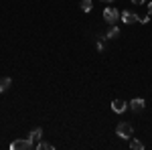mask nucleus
<instances>
[{
  "mask_svg": "<svg viewBox=\"0 0 152 150\" xmlns=\"http://www.w3.org/2000/svg\"><path fill=\"white\" fill-rule=\"evenodd\" d=\"M116 134L120 136V138L128 140L130 136H132V126H130L128 122H122V124H120V126L116 128Z\"/></svg>",
  "mask_w": 152,
  "mask_h": 150,
  "instance_id": "obj_3",
  "label": "nucleus"
},
{
  "mask_svg": "<svg viewBox=\"0 0 152 150\" xmlns=\"http://www.w3.org/2000/svg\"><path fill=\"white\" fill-rule=\"evenodd\" d=\"M10 83H12L10 77H0V91H6L10 87Z\"/></svg>",
  "mask_w": 152,
  "mask_h": 150,
  "instance_id": "obj_8",
  "label": "nucleus"
},
{
  "mask_svg": "<svg viewBox=\"0 0 152 150\" xmlns=\"http://www.w3.org/2000/svg\"><path fill=\"white\" fill-rule=\"evenodd\" d=\"M122 20L126 24H134V23H140V16L134 14V12H130V10H126V12H122Z\"/></svg>",
  "mask_w": 152,
  "mask_h": 150,
  "instance_id": "obj_4",
  "label": "nucleus"
},
{
  "mask_svg": "<svg viewBox=\"0 0 152 150\" xmlns=\"http://www.w3.org/2000/svg\"><path fill=\"white\" fill-rule=\"evenodd\" d=\"M126 108H128V104H126V102H122V100H114V102H112V110H114L116 114L126 112Z\"/></svg>",
  "mask_w": 152,
  "mask_h": 150,
  "instance_id": "obj_6",
  "label": "nucleus"
},
{
  "mask_svg": "<svg viewBox=\"0 0 152 150\" xmlns=\"http://www.w3.org/2000/svg\"><path fill=\"white\" fill-rule=\"evenodd\" d=\"M33 146H35V142H33L31 138H26V140H14V142L10 144L12 150H31Z\"/></svg>",
  "mask_w": 152,
  "mask_h": 150,
  "instance_id": "obj_1",
  "label": "nucleus"
},
{
  "mask_svg": "<svg viewBox=\"0 0 152 150\" xmlns=\"http://www.w3.org/2000/svg\"><path fill=\"white\" fill-rule=\"evenodd\" d=\"M37 148H41V150H51L53 148V146H51V144H47V142H39V144H35Z\"/></svg>",
  "mask_w": 152,
  "mask_h": 150,
  "instance_id": "obj_12",
  "label": "nucleus"
},
{
  "mask_svg": "<svg viewBox=\"0 0 152 150\" xmlns=\"http://www.w3.org/2000/svg\"><path fill=\"white\" fill-rule=\"evenodd\" d=\"M104 18H105V23L116 24V23H118V18H120V12H118L114 6H107V8L104 10Z\"/></svg>",
  "mask_w": 152,
  "mask_h": 150,
  "instance_id": "obj_2",
  "label": "nucleus"
},
{
  "mask_svg": "<svg viewBox=\"0 0 152 150\" xmlns=\"http://www.w3.org/2000/svg\"><path fill=\"white\" fill-rule=\"evenodd\" d=\"M134 150H144V144L142 142H138V140H132V144H130Z\"/></svg>",
  "mask_w": 152,
  "mask_h": 150,
  "instance_id": "obj_11",
  "label": "nucleus"
},
{
  "mask_svg": "<svg viewBox=\"0 0 152 150\" xmlns=\"http://www.w3.org/2000/svg\"><path fill=\"white\" fill-rule=\"evenodd\" d=\"M148 20H150V14H146V16H140V23H142V24H146Z\"/></svg>",
  "mask_w": 152,
  "mask_h": 150,
  "instance_id": "obj_13",
  "label": "nucleus"
},
{
  "mask_svg": "<svg viewBox=\"0 0 152 150\" xmlns=\"http://www.w3.org/2000/svg\"><path fill=\"white\" fill-rule=\"evenodd\" d=\"M144 105H146V102H144L142 97H134V100L130 102V108H132L134 112H142V110H144Z\"/></svg>",
  "mask_w": 152,
  "mask_h": 150,
  "instance_id": "obj_5",
  "label": "nucleus"
},
{
  "mask_svg": "<svg viewBox=\"0 0 152 150\" xmlns=\"http://www.w3.org/2000/svg\"><path fill=\"white\" fill-rule=\"evenodd\" d=\"M107 37H110V39H118V37H120V31H118L114 24L110 26V31H107Z\"/></svg>",
  "mask_w": 152,
  "mask_h": 150,
  "instance_id": "obj_10",
  "label": "nucleus"
},
{
  "mask_svg": "<svg viewBox=\"0 0 152 150\" xmlns=\"http://www.w3.org/2000/svg\"><path fill=\"white\" fill-rule=\"evenodd\" d=\"M91 8H94L91 0H81V10H83V12H89Z\"/></svg>",
  "mask_w": 152,
  "mask_h": 150,
  "instance_id": "obj_9",
  "label": "nucleus"
},
{
  "mask_svg": "<svg viewBox=\"0 0 152 150\" xmlns=\"http://www.w3.org/2000/svg\"><path fill=\"white\" fill-rule=\"evenodd\" d=\"M104 2H114V0H104Z\"/></svg>",
  "mask_w": 152,
  "mask_h": 150,
  "instance_id": "obj_16",
  "label": "nucleus"
},
{
  "mask_svg": "<svg viewBox=\"0 0 152 150\" xmlns=\"http://www.w3.org/2000/svg\"><path fill=\"white\" fill-rule=\"evenodd\" d=\"M148 14H150V16H152V2H150V4H148Z\"/></svg>",
  "mask_w": 152,
  "mask_h": 150,
  "instance_id": "obj_15",
  "label": "nucleus"
},
{
  "mask_svg": "<svg viewBox=\"0 0 152 150\" xmlns=\"http://www.w3.org/2000/svg\"><path fill=\"white\" fill-rule=\"evenodd\" d=\"M132 2H134V4H144L146 0H132Z\"/></svg>",
  "mask_w": 152,
  "mask_h": 150,
  "instance_id": "obj_14",
  "label": "nucleus"
},
{
  "mask_svg": "<svg viewBox=\"0 0 152 150\" xmlns=\"http://www.w3.org/2000/svg\"><path fill=\"white\" fill-rule=\"evenodd\" d=\"M28 138L33 140L35 144H39V142H41V138H43V130H41V128H35V130H31Z\"/></svg>",
  "mask_w": 152,
  "mask_h": 150,
  "instance_id": "obj_7",
  "label": "nucleus"
}]
</instances>
